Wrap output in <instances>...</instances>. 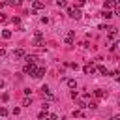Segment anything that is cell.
<instances>
[{"label":"cell","instance_id":"6da1fadb","mask_svg":"<svg viewBox=\"0 0 120 120\" xmlns=\"http://www.w3.org/2000/svg\"><path fill=\"white\" fill-rule=\"evenodd\" d=\"M68 15H69L71 19H79V17H81V9H79V8H68Z\"/></svg>","mask_w":120,"mask_h":120},{"label":"cell","instance_id":"7a4b0ae2","mask_svg":"<svg viewBox=\"0 0 120 120\" xmlns=\"http://www.w3.org/2000/svg\"><path fill=\"white\" fill-rule=\"evenodd\" d=\"M34 45H36V47H43V45H45V39H43V34H41V32H36Z\"/></svg>","mask_w":120,"mask_h":120},{"label":"cell","instance_id":"3957f363","mask_svg":"<svg viewBox=\"0 0 120 120\" xmlns=\"http://www.w3.org/2000/svg\"><path fill=\"white\" fill-rule=\"evenodd\" d=\"M36 69H38V68H36L34 64H26V66L22 68V71H24L26 75H34V73H36Z\"/></svg>","mask_w":120,"mask_h":120},{"label":"cell","instance_id":"277c9868","mask_svg":"<svg viewBox=\"0 0 120 120\" xmlns=\"http://www.w3.org/2000/svg\"><path fill=\"white\" fill-rule=\"evenodd\" d=\"M82 69H84V73H86V75H94V73H96V69H98V68H96V66H94V64H92V62H90V64H86V66H84V68H82Z\"/></svg>","mask_w":120,"mask_h":120},{"label":"cell","instance_id":"5b68a950","mask_svg":"<svg viewBox=\"0 0 120 120\" xmlns=\"http://www.w3.org/2000/svg\"><path fill=\"white\" fill-rule=\"evenodd\" d=\"M73 38H75V30H69V32L66 34V43L71 45V43H73Z\"/></svg>","mask_w":120,"mask_h":120},{"label":"cell","instance_id":"8992f818","mask_svg":"<svg viewBox=\"0 0 120 120\" xmlns=\"http://www.w3.org/2000/svg\"><path fill=\"white\" fill-rule=\"evenodd\" d=\"M116 6H118L116 0H105V9H112V8H116Z\"/></svg>","mask_w":120,"mask_h":120},{"label":"cell","instance_id":"52a82bcc","mask_svg":"<svg viewBox=\"0 0 120 120\" xmlns=\"http://www.w3.org/2000/svg\"><path fill=\"white\" fill-rule=\"evenodd\" d=\"M43 75H45V68H38V69H36V73H34L32 77H36V79H41Z\"/></svg>","mask_w":120,"mask_h":120},{"label":"cell","instance_id":"ba28073f","mask_svg":"<svg viewBox=\"0 0 120 120\" xmlns=\"http://www.w3.org/2000/svg\"><path fill=\"white\" fill-rule=\"evenodd\" d=\"M43 2H39V0H34V4H32V8H34V11H38V9H43Z\"/></svg>","mask_w":120,"mask_h":120},{"label":"cell","instance_id":"9c48e42d","mask_svg":"<svg viewBox=\"0 0 120 120\" xmlns=\"http://www.w3.org/2000/svg\"><path fill=\"white\" fill-rule=\"evenodd\" d=\"M13 56H15V58H24L26 54H24L22 49H17V51H13Z\"/></svg>","mask_w":120,"mask_h":120},{"label":"cell","instance_id":"30bf717a","mask_svg":"<svg viewBox=\"0 0 120 120\" xmlns=\"http://www.w3.org/2000/svg\"><path fill=\"white\" fill-rule=\"evenodd\" d=\"M41 94H43V96H47V98H52V94H51L49 86H41Z\"/></svg>","mask_w":120,"mask_h":120},{"label":"cell","instance_id":"8fae6325","mask_svg":"<svg viewBox=\"0 0 120 120\" xmlns=\"http://www.w3.org/2000/svg\"><path fill=\"white\" fill-rule=\"evenodd\" d=\"M101 17H103V19H111V17H112V11H111V9H103Z\"/></svg>","mask_w":120,"mask_h":120},{"label":"cell","instance_id":"7c38bea8","mask_svg":"<svg viewBox=\"0 0 120 120\" xmlns=\"http://www.w3.org/2000/svg\"><path fill=\"white\" fill-rule=\"evenodd\" d=\"M68 86H69L71 90H75V88H77V81H75V79H68Z\"/></svg>","mask_w":120,"mask_h":120},{"label":"cell","instance_id":"4fadbf2b","mask_svg":"<svg viewBox=\"0 0 120 120\" xmlns=\"http://www.w3.org/2000/svg\"><path fill=\"white\" fill-rule=\"evenodd\" d=\"M94 96H96V98H105V90L98 88V90H94Z\"/></svg>","mask_w":120,"mask_h":120},{"label":"cell","instance_id":"5bb4252c","mask_svg":"<svg viewBox=\"0 0 120 120\" xmlns=\"http://www.w3.org/2000/svg\"><path fill=\"white\" fill-rule=\"evenodd\" d=\"M73 116H75V118H82V116H84V112H82L81 109H75V111H73Z\"/></svg>","mask_w":120,"mask_h":120},{"label":"cell","instance_id":"9a60e30c","mask_svg":"<svg viewBox=\"0 0 120 120\" xmlns=\"http://www.w3.org/2000/svg\"><path fill=\"white\" fill-rule=\"evenodd\" d=\"M98 71H99L101 75H109V69H107L105 66H99V68H98Z\"/></svg>","mask_w":120,"mask_h":120},{"label":"cell","instance_id":"2e32d148","mask_svg":"<svg viewBox=\"0 0 120 120\" xmlns=\"http://www.w3.org/2000/svg\"><path fill=\"white\" fill-rule=\"evenodd\" d=\"M2 38H4V39H9V38H11V32H9V30H4V32H2Z\"/></svg>","mask_w":120,"mask_h":120},{"label":"cell","instance_id":"e0dca14e","mask_svg":"<svg viewBox=\"0 0 120 120\" xmlns=\"http://www.w3.org/2000/svg\"><path fill=\"white\" fill-rule=\"evenodd\" d=\"M56 4H58V8H66V6H68L66 0H56Z\"/></svg>","mask_w":120,"mask_h":120},{"label":"cell","instance_id":"ac0fdd59","mask_svg":"<svg viewBox=\"0 0 120 120\" xmlns=\"http://www.w3.org/2000/svg\"><path fill=\"white\" fill-rule=\"evenodd\" d=\"M24 60H26V64H34L36 58H34V56H24Z\"/></svg>","mask_w":120,"mask_h":120},{"label":"cell","instance_id":"d6986e66","mask_svg":"<svg viewBox=\"0 0 120 120\" xmlns=\"http://www.w3.org/2000/svg\"><path fill=\"white\" fill-rule=\"evenodd\" d=\"M9 4H11V6H21L22 0H9Z\"/></svg>","mask_w":120,"mask_h":120},{"label":"cell","instance_id":"ffe728a7","mask_svg":"<svg viewBox=\"0 0 120 120\" xmlns=\"http://www.w3.org/2000/svg\"><path fill=\"white\" fill-rule=\"evenodd\" d=\"M8 114V109L6 107H0V116H6Z\"/></svg>","mask_w":120,"mask_h":120},{"label":"cell","instance_id":"44dd1931","mask_svg":"<svg viewBox=\"0 0 120 120\" xmlns=\"http://www.w3.org/2000/svg\"><path fill=\"white\" fill-rule=\"evenodd\" d=\"M111 49H112V51H114V49H116V51H120V39H118V41H116V43H114Z\"/></svg>","mask_w":120,"mask_h":120},{"label":"cell","instance_id":"7402d4cb","mask_svg":"<svg viewBox=\"0 0 120 120\" xmlns=\"http://www.w3.org/2000/svg\"><path fill=\"white\" fill-rule=\"evenodd\" d=\"M22 105H24V107H30V99L24 98V99H22Z\"/></svg>","mask_w":120,"mask_h":120},{"label":"cell","instance_id":"603a6c76","mask_svg":"<svg viewBox=\"0 0 120 120\" xmlns=\"http://www.w3.org/2000/svg\"><path fill=\"white\" fill-rule=\"evenodd\" d=\"M86 4V0H77V8H82Z\"/></svg>","mask_w":120,"mask_h":120},{"label":"cell","instance_id":"cb8c5ba5","mask_svg":"<svg viewBox=\"0 0 120 120\" xmlns=\"http://www.w3.org/2000/svg\"><path fill=\"white\" fill-rule=\"evenodd\" d=\"M0 99H2V101H8V99H9V96H8V94H2V98H0Z\"/></svg>","mask_w":120,"mask_h":120},{"label":"cell","instance_id":"d4e9b609","mask_svg":"<svg viewBox=\"0 0 120 120\" xmlns=\"http://www.w3.org/2000/svg\"><path fill=\"white\" fill-rule=\"evenodd\" d=\"M111 120H120V114H114V116H111Z\"/></svg>","mask_w":120,"mask_h":120},{"label":"cell","instance_id":"484cf974","mask_svg":"<svg viewBox=\"0 0 120 120\" xmlns=\"http://www.w3.org/2000/svg\"><path fill=\"white\" fill-rule=\"evenodd\" d=\"M4 54H6V51H4V49H0V56H4Z\"/></svg>","mask_w":120,"mask_h":120},{"label":"cell","instance_id":"4316f807","mask_svg":"<svg viewBox=\"0 0 120 120\" xmlns=\"http://www.w3.org/2000/svg\"><path fill=\"white\" fill-rule=\"evenodd\" d=\"M2 86H4V81H2V79H0V88H2Z\"/></svg>","mask_w":120,"mask_h":120},{"label":"cell","instance_id":"83f0119b","mask_svg":"<svg viewBox=\"0 0 120 120\" xmlns=\"http://www.w3.org/2000/svg\"><path fill=\"white\" fill-rule=\"evenodd\" d=\"M116 81H118V84H120V77H116Z\"/></svg>","mask_w":120,"mask_h":120},{"label":"cell","instance_id":"f1b7e54d","mask_svg":"<svg viewBox=\"0 0 120 120\" xmlns=\"http://www.w3.org/2000/svg\"><path fill=\"white\" fill-rule=\"evenodd\" d=\"M39 2H41V0H39Z\"/></svg>","mask_w":120,"mask_h":120}]
</instances>
